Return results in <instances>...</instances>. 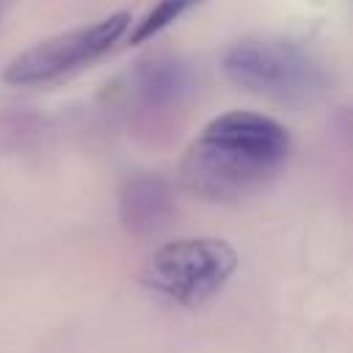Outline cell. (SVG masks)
Listing matches in <instances>:
<instances>
[{
  "mask_svg": "<svg viewBox=\"0 0 353 353\" xmlns=\"http://www.w3.org/2000/svg\"><path fill=\"white\" fill-rule=\"evenodd\" d=\"M223 74L256 97L281 105H309L325 88L323 66L284 39H240L223 52Z\"/></svg>",
  "mask_w": 353,
  "mask_h": 353,
  "instance_id": "2",
  "label": "cell"
},
{
  "mask_svg": "<svg viewBox=\"0 0 353 353\" xmlns=\"http://www.w3.org/2000/svg\"><path fill=\"white\" fill-rule=\"evenodd\" d=\"M199 3L201 0H157L146 11V17L141 22H135V28L130 33V44H143V41L154 39L160 30H165L168 25H174L179 17H185Z\"/></svg>",
  "mask_w": 353,
  "mask_h": 353,
  "instance_id": "7",
  "label": "cell"
},
{
  "mask_svg": "<svg viewBox=\"0 0 353 353\" xmlns=\"http://www.w3.org/2000/svg\"><path fill=\"white\" fill-rule=\"evenodd\" d=\"M11 3H14V0H0V14H3V11H6Z\"/></svg>",
  "mask_w": 353,
  "mask_h": 353,
  "instance_id": "8",
  "label": "cell"
},
{
  "mask_svg": "<svg viewBox=\"0 0 353 353\" xmlns=\"http://www.w3.org/2000/svg\"><path fill=\"white\" fill-rule=\"evenodd\" d=\"M190 88V72L176 58H149L132 74V91L146 108H165L179 102Z\"/></svg>",
  "mask_w": 353,
  "mask_h": 353,
  "instance_id": "6",
  "label": "cell"
},
{
  "mask_svg": "<svg viewBox=\"0 0 353 353\" xmlns=\"http://www.w3.org/2000/svg\"><path fill=\"white\" fill-rule=\"evenodd\" d=\"M290 132L265 113L229 110L207 121L179 163L188 193L232 204L259 193L290 157Z\"/></svg>",
  "mask_w": 353,
  "mask_h": 353,
  "instance_id": "1",
  "label": "cell"
},
{
  "mask_svg": "<svg viewBox=\"0 0 353 353\" xmlns=\"http://www.w3.org/2000/svg\"><path fill=\"white\" fill-rule=\"evenodd\" d=\"M237 251L218 237H182L160 245L143 265V284L182 306H201L232 279Z\"/></svg>",
  "mask_w": 353,
  "mask_h": 353,
  "instance_id": "3",
  "label": "cell"
},
{
  "mask_svg": "<svg viewBox=\"0 0 353 353\" xmlns=\"http://www.w3.org/2000/svg\"><path fill=\"white\" fill-rule=\"evenodd\" d=\"M119 215L130 234L146 237L168 226L174 215L171 188L160 176H135L119 193Z\"/></svg>",
  "mask_w": 353,
  "mask_h": 353,
  "instance_id": "5",
  "label": "cell"
},
{
  "mask_svg": "<svg viewBox=\"0 0 353 353\" xmlns=\"http://www.w3.org/2000/svg\"><path fill=\"white\" fill-rule=\"evenodd\" d=\"M130 22V11H116L91 25H80L58 36H50L14 55L3 69V80L8 85H41L61 80L102 58L127 33Z\"/></svg>",
  "mask_w": 353,
  "mask_h": 353,
  "instance_id": "4",
  "label": "cell"
}]
</instances>
